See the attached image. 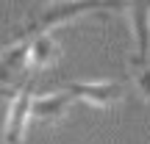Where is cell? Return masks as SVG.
Here are the masks:
<instances>
[{
    "label": "cell",
    "instance_id": "obj_1",
    "mask_svg": "<svg viewBox=\"0 0 150 144\" xmlns=\"http://www.w3.org/2000/svg\"><path fill=\"white\" fill-rule=\"evenodd\" d=\"M117 8H122V0H47L28 11L25 22L17 31V39H33L59 25H67L78 17L95 14V11H117Z\"/></svg>",
    "mask_w": 150,
    "mask_h": 144
},
{
    "label": "cell",
    "instance_id": "obj_2",
    "mask_svg": "<svg viewBox=\"0 0 150 144\" xmlns=\"http://www.w3.org/2000/svg\"><path fill=\"white\" fill-rule=\"evenodd\" d=\"M61 91H67L72 100H83L97 108H111L122 103L128 86L122 80H64Z\"/></svg>",
    "mask_w": 150,
    "mask_h": 144
},
{
    "label": "cell",
    "instance_id": "obj_3",
    "mask_svg": "<svg viewBox=\"0 0 150 144\" xmlns=\"http://www.w3.org/2000/svg\"><path fill=\"white\" fill-rule=\"evenodd\" d=\"M28 80V39L0 50V97H14Z\"/></svg>",
    "mask_w": 150,
    "mask_h": 144
},
{
    "label": "cell",
    "instance_id": "obj_4",
    "mask_svg": "<svg viewBox=\"0 0 150 144\" xmlns=\"http://www.w3.org/2000/svg\"><path fill=\"white\" fill-rule=\"evenodd\" d=\"M31 100H33V80L28 78L22 83V89L11 97L8 119H6V130H3V141L6 144H22L28 122H31Z\"/></svg>",
    "mask_w": 150,
    "mask_h": 144
},
{
    "label": "cell",
    "instance_id": "obj_5",
    "mask_svg": "<svg viewBox=\"0 0 150 144\" xmlns=\"http://www.w3.org/2000/svg\"><path fill=\"white\" fill-rule=\"evenodd\" d=\"M136 39V55L150 58V0H122Z\"/></svg>",
    "mask_w": 150,
    "mask_h": 144
},
{
    "label": "cell",
    "instance_id": "obj_6",
    "mask_svg": "<svg viewBox=\"0 0 150 144\" xmlns=\"http://www.w3.org/2000/svg\"><path fill=\"white\" fill-rule=\"evenodd\" d=\"M61 55V44L56 42L50 33L28 39V72H39L47 70L50 64H56Z\"/></svg>",
    "mask_w": 150,
    "mask_h": 144
},
{
    "label": "cell",
    "instance_id": "obj_7",
    "mask_svg": "<svg viewBox=\"0 0 150 144\" xmlns=\"http://www.w3.org/2000/svg\"><path fill=\"white\" fill-rule=\"evenodd\" d=\"M72 105V97L67 91H53V94H42L31 100V119H42V122H59Z\"/></svg>",
    "mask_w": 150,
    "mask_h": 144
},
{
    "label": "cell",
    "instance_id": "obj_8",
    "mask_svg": "<svg viewBox=\"0 0 150 144\" xmlns=\"http://www.w3.org/2000/svg\"><path fill=\"white\" fill-rule=\"evenodd\" d=\"M128 72H131L134 86L139 89V94L150 103V58H145V55H131Z\"/></svg>",
    "mask_w": 150,
    "mask_h": 144
}]
</instances>
